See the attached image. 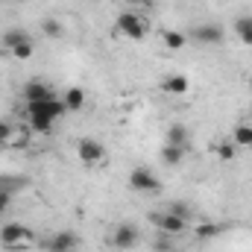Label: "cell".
<instances>
[{
	"mask_svg": "<svg viewBox=\"0 0 252 252\" xmlns=\"http://www.w3.org/2000/svg\"><path fill=\"white\" fill-rule=\"evenodd\" d=\"M35 241H38L35 232L27 229L24 223H3V226H0V244H3V250H9V252L32 250Z\"/></svg>",
	"mask_w": 252,
	"mask_h": 252,
	"instance_id": "6da1fadb",
	"label": "cell"
},
{
	"mask_svg": "<svg viewBox=\"0 0 252 252\" xmlns=\"http://www.w3.org/2000/svg\"><path fill=\"white\" fill-rule=\"evenodd\" d=\"M76 156L85 167H100V164L109 161V153H106L103 141H97V138H79L76 141Z\"/></svg>",
	"mask_w": 252,
	"mask_h": 252,
	"instance_id": "7a4b0ae2",
	"label": "cell"
},
{
	"mask_svg": "<svg viewBox=\"0 0 252 252\" xmlns=\"http://www.w3.org/2000/svg\"><path fill=\"white\" fill-rule=\"evenodd\" d=\"M115 30L129 38V41H141L144 35H147V21L138 15V12H132V9H126L118 15V21H115Z\"/></svg>",
	"mask_w": 252,
	"mask_h": 252,
	"instance_id": "3957f363",
	"label": "cell"
},
{
	"mask_svg": "<svg viewBox=\"0 0 252 252\" xmlns=\"http://www.w3.org/2000/svg\"><path fill=\"white\" fill-rule=\"evenodd\" d=\"M129 188L135 190V193H158L161 190V182H158V176L150 167H132Z\"/></svg>",
	"mask_w": 252,
	"mask_h": 252,
	"instance_id": "277c9868",
	"label": "cell"
},
{
	"mask_svg": "<svg viewBox=\"0 0 252 252\" xmlns=\"http://www.w3.org/2000/svg\"><path fill=\"white\" fill-rule=\"evenodd\" d=\"M109 244L121 252L135 250V247L141 244V232H138V226H132V223H118L115 232H112V238H109Z\"/></svg>",
	"mask_w": 252,
	"mask_h": 252,
	"instance_id": "5b68a950",
	"label": "cell"
},
{
	"mask_svg": "<svg viewBox=\"0 0 252 252\" xmlns=\"http://www.w3.org/2000/svg\"><path fill=\"white\" fill-rule=\"evenodd\" d=\"M150 223H153L161 235H173V238H176V235H182V232L188 229V223H185V220H179L176 214H170L167 208H164V211H150Z\"/></svg>",
	"mask_w": 252,
	"mask_h": 252,
	"instance_id": "8992f818",
	"label": "cell"
},
{
	"mask_svg": "<svg viewBox=\"0 0 252 252\" xmlns=\"http://www.w3.org/2000/svg\"><path fill=\"white\" fill-rule=\"evenodd\" d=\"M79 235L76 232H70V229H62V232H56V235H50L41 247L47 252H76L79 250Z\"/></svg>",
	"mask_w": 252,
	"mask_h": 252,
	"instance_id": "52a82bcc",
	"label": "cell"
},
{
	"mask_svg": "<svg viewBox=\"0 0 252 252\" xmlns=\"http://www.w3.org/2000/svg\"><path fill=\"white\" fill-rule=\"evenodd\" d=\"M223 27L220 24H196L193 30H190V38L196 41V44H223Z\"/></svg>",
	"mask_w": 252,
	"mask_h": 252,
	"instance_id": "ba28073f",
	"label": "cell"
},
{
	"mask_svg": "<svg viewBox=\"0 0 252 252\" xmlns=\"http://www.w3.org/2000/svg\"><path fill=\"white\" fill-rule=\"evenodd\" d=\"M56 97V91L47 85V82H41V79H30L27 85H24V100H27V106H32V103H47V100H53Z\"/></svg>",
	"mask_w": 252,
	"mask_h": 252,
	"instance_id": "9c48e42d",
	"label": "cell"
},
{
	"mask_svg": "<svg viewBox=\"0 0 252 252\" xmlns=\"http://www.w3.org/2000/svg\"><path fill=\"white\" fill-rule=\"evenodd\" d=\"M161 91L164 94H170V97H185L190 91V79L185 73H167V76H161Z\"/></svg>",
	"mask_w": 252,
	"mask_h": 252,
	"instance_id": "30bf717a",
	"label": "cell"
},
{
	"mask_svg": "<svg viewBox=\"0 0 252 252\" xmlns=\"http://www.w3.org/2000/svg\"><path fill=\"white\" fill-rule=\"evenodd\" d=\"M27 121L32 132H41V135L53 132V124H56V118H50L44 109H35V106H27Z\"/></svg>",
	"mask_w": 252,
	"mask_h": 252,
	"instance_id": "8fae6325",
	"label": "cell"
},
{
	"mask_svg": "<svg viewBox=\"0 0 252 252\" xmlns=\"http://www.w3.org/2000/svg\"><path fill=\"white\" fill-rule=\"evenodd\" d=\"M223 232H226V223H211V220H199V223L193 226V238H196L199 244H208V241L220 238Z\"/></svg>",
	"mask_w": 252,
	"mask_h": 252,
	"instance_id": "7c38bea8",
	"label": "cell"
},
{
	"mask_svg": "<svg viewBox=\"0 0 252 252\" xmlns=\"http://www.w3.org/2000/svg\"><path fill=\"white\" fill-rule=\"evenodd\" d=\"M62 103H64L67 112H79V109L85 106V91H82L79 85H70V88L62 94Z\"/></svg>",
	"mask_w": 252,
	"mask_h": 252,
	"instance_id": "4fadbf2b",
	"label": "cell"
},
{
	"mask_svg": "<svg viewBox=\"0 0 252 252\" xmlns=\"http://www.w3.org/2000/svg\"><path fill=\"white\" fill-rule=\"evenodd\" d=\"M161 44H164V50H182L188 44V32H182V30H164L161 32Z\"/></svg>",
	"mask_w": 252,
	"mask_h": 252,
	"instance_id": "5bb4252c",
	"label": "cell"
},
{
	"mask_svg": "<svg viewBox=\"0 0 252 252\" xmlns=\"http://www.w3.org/2000/svg\"><path fill=\"white\" fill-rule=\"evenodd\" d=\"M235 35H238L241 44L252 47V15H241V18L235 21Z\"/></svg>",
	"mask_w": 252,
	"mask_h": 252,
	"instance_id": "9a60e30c",
	"label": "cell"
},
{
	"mask_svg": "<svg viewBox=\"0 0 252 252\" xmlns=\"http://www.w3.org/2000/svg\"><path fill=\"white\" fill-rule=\"evenodd\" d=\"M30 138H32V129H30V126H15L6 147H9V150H24V147L30 144Z\"/></svg>",
	"mask_w": 252,
	"mask_h": 252,
	"instance_id": "2e32d148",
	"label": "cell"
},
{
	"mask_svg": "<svg viewBox=\"0 0 252 252\" xmlns=\"http://www.w3.org/2000/svg\"><path fill=\"white\" fill-rule=\"evenodd\" d=\"M232 141L238 144V150H252V124H238L232 129Z\"/></svg>",
	"mask_w": 252,
	"mask_h": 252,
	"instance_id": "e0dca14e",
	"label": "cell"
},
{
	"mask_svg": "<svg viewBox=\"0 0 252 252\" xmlns=\"http://www.w3.org/2000/svg\"><path fill=\"white\" fill-rule=\"evenodd\" d=\"M182 158H185V147H176V144H164V147H161V161H164L167 167L182 164Z\"/></svg>",
	"mask_w": 252,
	"mask_h": 252,
	"instance_id": "ac0fdd59",
	"label": "cell"
},
{
	"mask_svg": "<svg viewBox=\"0 0 252 252\" xmlns=\"http://www.w3.org/2000/svg\"><path fill=\"white\" fill-rule=\"evenodd\" d=\"M167 144L188 147V126L185 124H170L167 126Z\"/></svg>",
	"mask_w": 252,
	"mask_h": 252,
	"instance_id": "d6986e66",
	"label": "cell"
},
{
	"mask_svg": "<svg viewBox=\"0 0 252 252\" xmlns=\"http://www.w3.org/2000/svg\"><path fill=\"white\" fill-rule=\"evenodd\" d=\"M0 41H3V47H6V50H12V47H18V44L30 41V35H27L24 30L12 27V30H6V32H3V38H0Z\"/></svg>",
	"mask_w": 252,
	"mask_h": 252,
	"instance_id": "ffe728a7",
	"label": "cell"
},
{
	"mask_svg": "<svg viewBox=\"0 0 252 252\" xmlns=\"http://www.w3.org/2000/svg\"><path fill=\"white\" fill-rule=\"evenodd\" d=\"M214 153H217L220 161H232V158L238 156V144H235L232 138H226V141H220V144L214 147Z\"/></svg>",
	"mask_w": 252,
	"mask_h": 252,
	"instance_id": "44dd1931",
	"label": "cell"
},
{
	"mask_svg": "<svg viewBox=\"0 0 252 252\" xmlns=\"http://www.w3.org/2000/svg\"><path fill=\"white\" fill-rule=\"evenodd\" d=\"M167 211H170V214H176V217H179V220H185V223H190V220H193V208H190L188 202H182V199L167 202Z\"/></svg>",
	"mask_w": 252,
	"mask_h": 252,
	"instance_id": "7402d4cb",
	"label": "cell"
},
{
	"mask_svg": "<svg viewBox=\"0 0 252 252\" xmlns=\"http://www.w3.org/2000/svg\"><path fill=\"white\" fill-rule=\"evenodd\" d=\"M41 32H44L47 38H62L64 35V24L62 21H56V18H47V21H41Z\"/></svg>",
	"mask_w": 252,
	"mask_h": 252,
	"instance_id": "603a6c76",
	"label": "cell"
},
{
	"mask_svg": "<svg viewBox=\"0 0 252 252\" xmlns=\"http://www.w3.org/2000/svg\"><path fill=\"white\" fill-rule=\"evenodd\" d=\"M32 53H35V44H32V38L9 50V56H12V59H18V62H27V59H32Z\"/></svg>",
	"mask_w": 252,
	"mask_h": 252,
	"instance_id": "cb8c5ba5",
	"label": "cell"
},
{
	"mask_svg": "<svg viewBox=\"0 0 252 252\" xmlns=\"http://www.w3.org/2000/svg\"><path fill=\"white\" fill-rule=\"evenodd\" d=\"M18 188H24L21 179H6V176H0V193H15Z\"/></svg>",
	"mask_w": 252,
	"mask_h": 252,
	"instance_id": "d4e9b609",
	"label": "cell"
},
{
	"mask_svg": "<svg viewBox=\"0 0 252 252\" xmlns=\"http://www.w3.org/2000/svg\"><path fill=\"white\" fill-rule=\"evenodd\" d=\"M12 129H15V126L9 124V121H0V147H6V144H9V135H12Z\"/></svg>",
	"mask_w": 252,
	"mask_h": 252,
	"instance_id": "484cf974",
	"label": "cell"
},
{
	"mask_svg": "<svg viewBox=\"0 0 252 252\" xmlns=\"http://www.w3.org/2000/svg\"><path fill=\"white\" fill-rule=\"evenodd\" d=\"M12 196H15V193H0V214H6V211H9V205H12Z\"/></svg>",
	"mask_w": 252,
	"mask_h": 252,
	"instance_id": "4316f807",
	"label": "cell"
},
{
	"mask_svg": "<svg viewBox=\"0 0 252 252\" xmlns=\"http://www.w3.org/2000/svg\"><path fill=\"white\" fill-rule=\"evenodd\" d=\"M126 6H153V0H124Z\"/></svg>",
	"mask_w": 252,
	"mask_h": 252,
	"instance_id": "83f0119b",
	"label": "cell"
},
{
	"mask_svg": "<svg viewBox=\"0 0 252 252\" xmlns=\"http://www.w3.org/2000/svg\"><path fill=\"white\" fill-rule=\"evenodd\" d=\"M250 91H252V76H250Z\"/></svg>",
	"mask_w": 252,
	"mask_h": 252,
	"instance_id": "f1b7e54d",
	"label": "cell"
},
{
	"mask_svg": "<svg viewBox=\"0 0 252 252\" xmlns=\"http://www.w3.org/2000/svg\"><path fill=\"white\" fill-rule=\"evenodd\" d=\"M6 3H15V0H6Z\"/></svg>",
	"mask_w": 252,
	"mask_h": 252,
	"instance_id": "f546056e",
	"label": "cell"
}]
</instances>
